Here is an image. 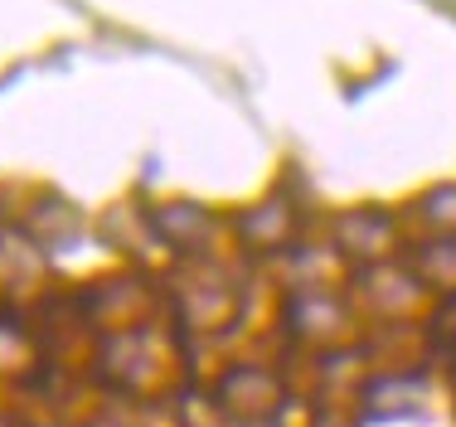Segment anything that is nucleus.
Instances as JSON below:
<instances>
[{
  "label": "nucleus",
  "instance_id": "obj_1",
  "mask_svg": "<svg viewBox=\"0 0 456 427\" xmlns=\"http://www.w3.org/2000/svg\"><path fill=\"white\" fill-rule=\"evenodd\" d=\"M277 384L267 374H257V369H238V374L224 379L219 389V403L228 413H238V418H267V413L277 408Z\"/></svg>",
  "mask_w": 456,
  "mask_h": 427
}]
</instances>
